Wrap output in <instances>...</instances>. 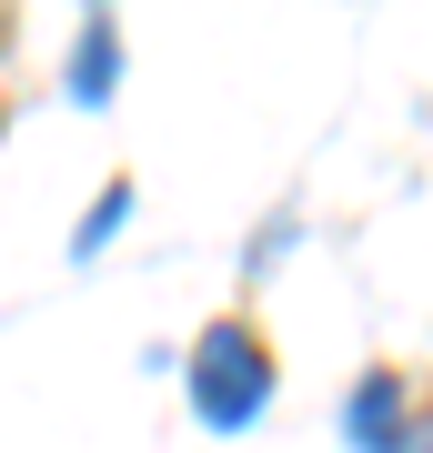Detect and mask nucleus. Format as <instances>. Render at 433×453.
<instances>
[{"label": "nucleus", "instance_id": "7ed1b4c3", "mask_svg": "<svg viewBox=\"0 0 433 453\" xmlns=\"http://www.w3.org/2000/svg\"><path fill=\"white\" fill-rule=\"evenodd\" d=\"M112 61H121L112 20H91V31H81V101H112Z\"/></svg>", "mask_w": 433, "mask_h": 453}, {"label": "nucleus", "instance_id": "20e7f679", "mask_svg": "<svg viewBox=\"0 0 433 453\" xmlns=\"http://www.w3.org/2000/svg\"><path fill=\"white\" fill-rule=\"evenodd\" d=\"M121 211H131V192H101V202H91V222H81V242H71V252H101V242H112V232H121Z\"/></svg>", "mask_w": 433, "mask_h": 453}, {"label": "nucleus", "instance_id": "f03ea898", "mask_svg": "<svg viewBox=\"0 0 433 453\" xmlns=\"http://www.w3.org/2000/svg\"><path fill=\"white\" fill-rule=\"evenodd\" d=\"M353 443H363V453H423L414 383H403V372H373V383L353 393Z\"/></svg>", "mask_w": 433, "mask_h": 453}, {"label": "nucleus", "instance_id": "f257e3e1", "mask_svg": "<svg viewBox=\"0 0 433 453\" xmlns=\"http://www.w3.org/2000/svg\"><path fill=\"white\" fill-rule=\"evenodd\" d=\"M262 403H273V353H262V333L232 312V323H212L202 353H192V413L222 423V434H242Z\"/></svg>", "mask_w": 433, "mask_h": 453}]
</instances>
